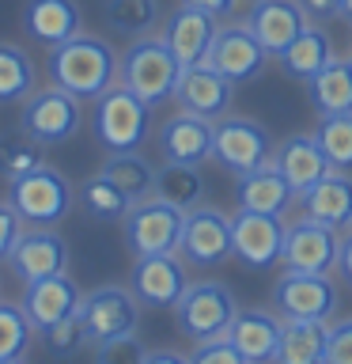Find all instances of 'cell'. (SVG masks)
Here are the masks:
<instances>
[{"mask_svg":"<svg viewBox=\"0 0 352 364\" xmlns=\"http://www.w3.org/2000/svg\"><path fill=\"white\" fill-rule=\"evenodd\" d=\"M280 330L284 318L277 311H265V307H238L231 326H227V338L238 346V353L250 364H273L280 346Z\"/></svg>","mask_w":352,"mask_h":364,"instance_id":"obj_22","label":"cell"},{"mask_svg":"<svg viewBox=\"0 0 352 364\" xmlns=\"http://www.w3.org/2000/svg\"><path fill=\"white\" fill-rule=\"evenodd\" d=\"M129 289L141 307H175L182 292L189 289V262L170 250V255H148L133 262Z\"/></svg>","mask_w":352,"mask_h":364,"instance_id":"obj_11","label":"cell"},{"mask_svg":"<svg viewBox=\"0 0 352 364\" xmlns=\"http://www.w3.org/2000/svg\"><path fill=\"white\" fill-rule=\"evenodd\" d=\"M231 95H235V84L216 73L209 61L186 65L178 76V87H175L178 107L189 110V114H201V118H209V122L224 118L227 107H231Z\"/></svg>","mask_w":352,"mask_h":364,"instance_id":"obj_16","label":"cell"},{"mask_svg":"<svg viewBox=\"0 0 352 364\" xmlns=\"http://www.w3.org/2000/svg\"><path fill=\"white\" fill-rule=\"evenodd\" d=\"M329 61H334V46H329V34L322 27H307L299 38H295L288 50L277 57V65L284 68V76H295V80L318 76Z\"/></svg>","mask_w":352,"mask_h":364,"instance_id":"obj_29","label":"cell"},{"mask_svg":"<svg viewBox=\"0 0 352 364\" xmlns=\"http://www.w3.org/2000/svg\"><path fill=\"white\" fill-rule=\"evenodd\" d=\"M144 364H189V357H182V353L175 349H155V353H148Z\"/></svg>","mask_w":352,"mask_h":364,"instance_id":"obj_46","label":"cell"},{"mask_svg":"<svg viewBox=\"0 0 352 364\" xmlns=\"http://www.w3.org/2000/svg\"><path fill=\"white\" fill-rule=\"evenodd\" d=\"M155 198L178 205L182 213L197 209L201 198H204L201 167H193V164H170V159H167V164L155 171Z\"/></svg>","mask_w":352,"mask_h":364,"instance_id":"obj_32","label":"cell"},{"mask_svg":"<svg viewBox=\"0 0 352 364\" xmlns=\"http://www.w3.org/2000/svg\"><path fill=\"white\" fill-rule=\"evenodd\" d=\"M31 341H34V323L23 311V304L0 300V360L27 357Z\"/></svg>","mask_w":352,"mask_h":364,"instance_id":"obj_36","label":"cell"},{"mask_svg":"<svg viewBox=\"0 0 352 364\" xmlns=\"http://www.w3.org/2000/svg\"><path fill=\"white\" fill-rule=\"evenodd\" d=\"M106 23L118 34L144 38L159 23V0H106Z\"/></svg>","mask_w":352,"mask_h":364,"instance_id":"obj_34","label":"cell"},{"mask_svg":"<svg viewBox=\"0 0 352 364\" xmlns=\"http://www.w3.org/2000/svg\"><path fill=\"white\" fill-rule=\"evenodd\" d=\"M292 198H295V190L284 182V175L273 164L250 171V175H238V182H235L238 209H250V213H273V216H280L292 205Z\"/></svg>","mask_w":352,"mask_h":364,"instance_id":"obj_26","label":"cell"},{"mask_svg":"<svg viewBox=\"0 0 352 364\" xmlns=\"http://www.w3.org/2000/svg\"><path fill=\"white\" fill-rule=\"evenodd\" d=\"M337 269H341V277H345L352 284V228L345 235H341V250H337Z\"/></svg>","mask_w":352,"mask_h":364,"instance_id":"obj_44","label":"cell"},{"mask_svg":"<svg viewBox=\"0 0 352 364\" xmlns=\"http://www.w3.org/2000/svg\"><path fill=\"white\" fill-rule=\"evenodd\" d=\"M348 65H352V57H348Z\"/></svg>","mask_w":352,"mask_h":364,"instance_id":"obj_49","label":"cell"},{"mask_svg":"<svg viewBox=\"0 0 352 364\" xmlns=\"http://www.w3.org/2000/svg\"><path fill=\"white\" fill-rule=\"evenodd\" d=\"M326 364H352V318H341V323L329 326Z\"/></svg>","mask_w":352,"mask_h":364,"instance_id":"obj_41","label":"cell"},{"mask_svg":"<svg viewBox=\"0 0 352 364\" xmlns=\"http://www.w3.org/2000/svg\"><path fill=\"white\" fill-rule=\"evenodd\" d=\"M136 318H141V300L125 284H99L79 304V323H84L87 346H102V341L133 334Z\"/></svg>","mask_w":352,"mask_h":364,"instance_id":"obj_8","label":"cell"},{"mask_svg":"<svg viewBox=\"0 0 352 364\" xmlns=\"http://www.w3.org/2000/svg\"><path fill=\"white\" fill-rule=\"evenodd\" d=\"M0 364H27V360H23V357H11V360H0Z\"/></svg>","mask_w":352,"mask_h":364,"instance_id":"obj_48","label":"cell"},{"mask_svg":"<svg viewBox=\"0 0 352 364\" xmlns=\"http://www.w3.org/2000/svg\"><path fill=\"white\" fill-rule=\"evenodd\" d=\"M337 250H341V232L329 224H318L311 216L295 220L284 232V269L295 273H329L337 269Z\"/></svg>","mask_w":352,"mask_h":364,"instance_id":"obj_14","label":"cell"},{"mask_svg":"<svg viewBox=\"0 0 352 364\" xmlns=\"http://www.w3.org/2000/svg\"><path fill=\"white\" fill-rule=\"evenodd\" d=\"M144 346L136 334H125V338H114V341H102L95 346V364H144Z\"/></svg>","mask_w":352,"mask_h":364,"instance_id":"obj_39","label":"cell"},{"mask_svg":"<svg viewBox=\"0 0 352 364\" xmlns=\"http://www.w3.org/2000/svg\"><path fill=\"white\" fill-rule=\"evenodd\" d=\"M72 198H76L72 182L50 164H38L34 171L8 182V201L16 205L23 224H34V228L61 224L68 216V209H72Z\"/></svg>","mask_w":352,"mask_h":364,"instance_id":"obj_4","label":"cell"},{"mask_svg":"<svg viewBox=\"0 0 352 364\" xmlns=\"http://www.w3.org/2000/svg\"><path fill=\"white\" fill-rule=\"evenodd\" d=\"M99 175H106L129 201H144L155 193V167L141 156V148L136 152H110Z\"/></svg>","mask_w":352,"mask_h":364,"instance_id":"obj_30","label":"cell"},{"mask_svg":"<svg viewBox=\"0 0 352 364\" xmlns=\"http://www.w3.org/2000/svg\"><path fill=\"white\" fill-rule=\"evenodd\" d=\"M19 235H23V216L16 213V205H11V201H0V262L11 258Z\"/></svg>","mask_w":352,"mask_h":364,"instance_id":"obj_42","label":"cell"},{"mask_svg":"<svg viewBox=\"0 0 352 364\" xmlns=\"http://www.w3.org/2000/svg\"><path fill=\"white\" fill-rule=\"evenodd\" d=\"M182 4H189V8H201V11H209V16H227V11H235L238 0H182Z\"/></svg>","mask_w":352,"mask_h":364,"instance_id":"obj_45","label":"cell"},{"mask_svg":"<svg viewBox=\"0 0 352 364\" xmlns=\"http://www.w3.org/2000/svg\"><path fill=\"white\" fill-rule=\"evenodd\" d=\"M212 129H216V122L201 118V114H189V110H178L175 118H167L159 125L155 141H159L163 159H170V164L201 167L204 159H212Z\"/></svg>","mask_w":352,"mask_h":364,"instance_id":"obj_19","label":"cell"},{"mask_svg":"<svg viewBox=\"0 0 352 364\" xmlns=\"http://www.w3.org/2000/svg\"><path fill=\"white\" fill-rule=\"evenodd\" d=\"M38 87V68L31 53L16 42H0V107L27 102Z\"/></svg>","mask_w":352,"mask_h":364,"instance_id":"obj_31","label":"cell"},{"mask_svg":"<svg viewBox=\"0 0 352 364\" xmlns=\"http://www.w3.org/2000/svg\"><path fill=\"white\" fill-rule=\"evenodd\" d=\"M178 255L197 269L227 262L231 258V216L220 213V209H204V205L189 209L186 224H182Z\"/></svg>","mask_w":352,"mask_h":364,"instance_id":"obj_12","label":"cell"},{"mask_svg":"<svg viewBox=\"0 0 352 364\" xmlns=\"http://www.w3.org/2000/svg\"><path fill=\"white\" fill-rule=\"evenodd\" d=\"M182 76V61L170 53V46L155 34H144V38H133L129 50L121 53L118 61V84L129 87L136 99H144L148 107H159V102L175 99Z\"/></svg>","mask_w":352,"mask_h":364,"instance_id":"obj_2","label":"cell"},{"mask_svg":"<svg viewBox=\"0 0 352 364\" xmlns=\"http://www.w3.org/2000/svg\"><path fill=\"white\" fill-rule=\"evenodd\" d=\"M299 201H303V216H311V220L329 224L337 232H348L352 228V178H348V171L329 167L311 190L299 193Z\"/></svg>","mask_w":352,"mask_h":364,"instance_id":"obj_23","label":"cell"},{"mask_svg":"<svg viewBox=\"0 0 352 364\" xmlns=\"http://www.w3.org/2000/svg\"><path fill=\"white\" fill-rule=\"evenodd\" d=\"M38 164H45V159H42V144L34 141V136H27L23 129L0 133V175H4L8 182L34 171Z\"/></svg>","mask_w":352,"mask_h":364,"instance_id":"obj_35","label":"cell"},{"mask_svg":"<svg viewBox=\"0 0 352 364\" xmlns=\"http://www.w3.org/2000/svg\"><path fill=\"white\" fill-rule=\"evenodd\" d=\"M216 31H220L216 16H209V11H201V8L182 4L175 16L167 19V27H163L159 38L170 46V53L182 61V68H186V65H201L204 57H209L212 42H216Z\"/></svg>","mask_w":352,"mask_h":364,"instance_id":"obj_21","label":"cell"},{"mask_svg":"<svg viewBox=\"0 0 352 364\" xmlns=\"http://www.w3.org/2000/svg\"><path fill=\"white\" fill-rule=\"evenodd\" d=\"M79 205H84V213L91 220L99 224H114V220H125V213H129V198L114 186L106 175H91L84 186H79Z\"/></svg>","mask_w":352,"mask_h":364,"instance_id":"obj_33","label":"cell"},{"mask_svg":"<svg viewBox=\"0 0 352 364\" xmlns=\"http://www.w3.org/2000/svg\"><path fill=\"white\" fill-rule=\"evenodd\" d=\"M311 107L329 118V114H352V65L348 61H329L318 76L307 80Z\"/></svg>","mask_w":352,"mask_h":364,"instance_id":"obj_28","label":"cell"},{"mask_svg":"<svg viewBox=\"0 0 352 364\" xmlns=\"http://www.w3.org/2000/svg\"><path fill=\"white\" fill-rule=\"evenodd\" d=\"M23 31L42 46H61L79 34V4L76 0H27L23 4Z\"/></svg>","mask_w":352,"mask_h":364,"instance_id":"obj_25","label":"cell"},{"mask_svg":"<svg viewBox=\"0 0 352 364\" xmlns=\"http://www.w3.org/2000/svg\"><path fill=\"white\" fill-rule=\"evenodd\" d=\"M337 284L329 273H295L284 269L273 284V311L280 318H329L337 315Z\"/></svg>","mask_w":352,"mask_h":364,"instance_id":"obj_10","label":"cell"},{"mask_svg":"<svg viewBox=\"0 0 352 364\" xmlns=\"http://www.w3.org/2000/svg\"><path fill=\"white\" fill-rule=\"evenodd\" d=\"M299 8L307 11V19H318V23L341 16V0H299Z\"/></svg>","mask_w":352,"mask_h":364,"instance_id":"obj_43","label":"cell"},{"mask_svg":"<svg viewBox=\"0 0 352 364\" xmlns=\"http://www.w3.org/2000/svg\"><path fill=\"white\" fill-rule=\"evenodd\" d=\"M243 23L269 50V57H280L307 27H311V23H307V11L299 8V0H254V8L246 11Z\"/></svg>","mask_w":352,"mask_h":364,"instance_id":"obj_18","label":"cell"},{"mask_svg":"<svg viewBox=\"0 0 352 364\" xmlns=\"http://www.w3.org/2000/svg\"><path fill=\"white\" fill-rule=\"evenodd\" d=\"M273 167L280 171L284 182H288L295 190V198H299L303 190H311L329 171V159L322 152V144L314 141V133H295L280 148H273Z\"/></svg>","mask_w":352,"mask_h":364,"instance_id":"obj_24","label":"cell"},{"mask_svg":"<svg viewBox=\"0 0 352 364\" xmlns=\"http://www.w3.org/2000/svg\"><path fill=\"white\" fill-rule=\"evenodd\" d=\"M329 323L322 318H284L273 364H326Z\"/></svg>","mask_w":352,"mask_h":364,"instance_id":"obj_27","label":"cell"},{"mask_svg":"<svg viewBox=\"0 0 352 364\" xmlns=\"http://www.w3.org/2000/svg\"><path fill=\"white\" fill-rule=\"evenodd\" d=\"M212 159L227 175H250V171L273 164V136L250 118H224L212 129Z\"/></svg>","mask_w":352,"mask_h":364,"instance_id":"obj_9","label":"cell"},{"mask_svg":"<svg viewBox=\"0 0 352 364\" xmlns=\"http://www.w3.org/2000/svg\"><path fill=\"white\" fill-rule=\"evenodd\" d=\"M23 311L31 315L34 330H45L53 323H61L68 315H79L84 292L76 289V281L68 273H53V277H38V281H23V296H19Z\"/></svg>","mask_w":352,"mask_h":364,"instance_id":"obj_17","label":"cell"},{"mask_svg":"<svg viewBox=\"0 0 352 364\" xmlns=\"http://www.w3.org/2000/svg\"><path fill=\"white\" fill-rule=\"evenodd\" d=\"M235 311L238 304L224 281H197V284L189 281V289L175 304V323L197 346V341H209V338H224Z\"/></svg>","mask_w":352,"mask_h":364,"instance_id":"obj_7","label":"cell"},{"mask_svg":"<svg viewBox=\"0 0 352 364\" xmlns=\"http://www.w3.org/2000/svg\"><path fill=\"white\" fill-rule=\"evenodd\" d=\"M42 334V346L53 353V357H72L79 353V346H87V334H84V323H79V315H68L61 323L38 330Z\"/></svg>","mask_w":352,"mask_h":364,"instance_id":"obj_38","label":"cell"},{"mask_svg":"<svg viewBox=\"0 0 352 364\" xmlns=\"http://www.w3.org/2000/svg\"><path fill=\"white\" fill-rule=\"evenodd\" d=\"M84 125V110H79V99L68 95L65 87H34V95L23 102L19 110V129L34 136L42 148H57L68 144Z\"/></svg>","mask_w":352,"mask_h":364,"instance_id":"obj_6","label":"cell"},{"mask_svg":"<svg viewBox=\"0 0 352 364\" xmlns=\"http://www.w3.org/2000/svg\"><path fill=\"white\" fill-rule=\"evenodd\" d=\"M341 19L352 23V0H341Z\"/></svg>","mask_w":352,"mask_h":364,"instance_id":"obj_47","label":"cell"},{"mask_svg":"<svg viewBox=\"0 0 352 364\" xmlns=\"http://www.w3.org/2000/svg\"><path fill=\"white\" fill-rule=\"evenodd\" d=\"M182 224H186V213L152 193V198L129 205V213L121 220V235H125V247L133 250V258L170 255V250H178Z\"/></svg>","mask_w":352,"mask_h":364,"instance_id":"obj_5","label":"cell"},{"mask_svg":"<svg viewBox=\"0 0 352 364\" xmlns=\"http://www.w3.org/2000/svg\"><path fill=\"white\" fill-rule=\"evenodd\" d=\"M314 141L322 144L329 167L352 171V114H329V118H322L314 129Z\"/></svg>","mask_w":352,"mask_h":364,"instance_id":"obj_37","label":"cell"},{"mask_svg":"<svg viewBox=\"0 0 352 364\" xmlns=\"http://www.w3.org/2000/svg\"><path fill=\"white\" fill-rule=\"evenodd\" d=\"M8 266L19 281H38V277L65 273L68 269V243L53 232V228H31V232L19 235Z\"/></svg>","mask_w":352,"mask_h":364,"instance_id":"obj_20","label":"cell"},{"mask_svg":"<svg viewBox=\"0 0 352 364\" xmlns=\"http://www.w3.org/2000/svg\"><path fill=\"white\" fill-rule=\"evenodd\" d=\"M284 232H288V224L280 216L238 209L231 216V255L246 262L250 269L277 266L284 255Z\"/></svg>","mask_w":352,"mask_h":364,"instance_id":"obj_13","label":"cell"},{"mask_svg":"<svg viewBox=\"0 0 352 364\" xmlns=\"http://www.w3.org/2000/svg\"><path fill=\"white\" fill-rule=\"evenodd\" d=\"M189 364H250L238 346L231 338H209V341H197V349L189 353Z\"/></svg>","mask_w":352,"mask_h":364,"instance_id":"obj_40","label":"cell"},{"mask_svg":"<svg viewBox=\"0 0 352 364\" xmlns=\"http://www.w3.org/2000/svg\"><path fill=\"white\" fill-rule=\"evenodd\" d=\"M118 61L121 57L110 50L95 34H72L68 42L53 46L50 53V80L57 87H65L68 95H76L79 102L91 99L95 102L106 87H114L118 80Z\"/></svg>","mask_w":352,"mask_h":364,"instance_id":"obj_1","label":"cell"},{"mask_svg":"<svg viewBox=\"0 0 352 364\" xmlns=\"http://www.w3.org/2000/svg\"><path fill=\"white\" fill-rule=\"evenodd\" d=\"M91 133H95L99 148H106V156L136 152L152 133V107L121 84L106 87L95 99V110H91Z\"/></svg>","mask_w":352,"mask_h":364,"instance_id":"obj_3","label":"cell"},{"mask_svg":"<svg viewBox=\"0 0 352 364\" xmlns=\"http://www.w3.org/2000/svg\"><path fill=\"white\" fill-rule=\"evenodd\" d=\"M204 61L238 87V84H250L254 76H261V68L269 61V50L254 38V31L246 23H227V27L216 31V42Z\"/></svg>","mask_w":352,"mask_h":364,"instance_id":"obj_15","label":"cell"}]
</instances>
